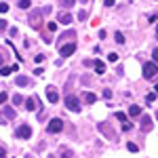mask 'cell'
<instances>
[{"instance_id":"1","label":"cell","mask_w":158,"mask_h":158,"mask_svg":"<svg viewBox=\"0 0 158 158\" xmlns=\"http://www.w3.org/2000/svg\"><path fill=\"white\" fill-rule=\"evenodd\" d=\"M158 76V63L156 61H146L143 63V78L146 80H152Z\"/></svg>"},{"instance_id":"2","label":"cell","mask_w":158,"mask_h":158,"mask_svg":"<svg viewBox=\"0 0 158 158\" xmlns=\"http://www.w3.org/2000/svg\"><path fill=\"white\" fill-rule=\"evenodd\" d=\"M17 135H19L21 139H30V137H32V127H30V124H21V127L17 129Z\"/></svg>"},{"instance_id":"3","label":"cell","mask_w":158,"mask_h":158,"mask_svg":"<svg viewBox=\"0 0 158 158\" xmlns=\"http://www.w3.org/2000/svg\"><path fill=\"white\" fill-rule=\"evenodd\" d=\"M59 131H63V122L59 118H53L49 122V133H59Z\"/></svg>"},{"instance_id":"4","label":"cell","mask_w":158,"mask_h":158,"mask_svg":"<svg viewBox=\"0 0 158 158\" xmlns=\"http://www.w3.org/2000/svg\"><path fill=\"white\" fill-rule=\"evenodd\" d=\"M65 106L72 110V112H80V101L76 97H65Z\"/></svg>"},{"instance_id":"5","label":"cell","mask_w":158,"mask_h":158,"mask_svg":"<svg viewBox=\"0 0 158 158\" xmlns=\"http://www.w3.org/2000/svg\"><path fill=\"white\" fill-rule=\"evenodd\" d=\"M40 17H42V11H36L32 17H30V25L34 27V30H38L40 25H42V21H40Z\"/></svg>"},{"instance_id":"6","label":"cell","mask_w":158,"mask_h":158,"mask_svg":"<svg viewBox=\"0 0 158 158\" xmlns=\"http://www.w3.org/2000/svg\"><path fill=\"white\" fill-rule=\"evenodd\" d=\"M74 51H76V44H74V42L63 44V47H61V57H70V55H74Z\"/></svg>"},{"instance_id":"7","label":"cell","mask_w":158,"mask_h":158,"mask_svg":"<svg viewBox=\"0 0 158 158\" xmlns=\"http://www.w3.org/2000/svg\"><path fill=\"white\" fill-rule=\"evenodd\" d=\"M47 99H49L51 103H57V101H59V95H57V91H55L53 86L47 89Z\"/></svg>"},{"instance_id":"8","label":"cell","mask_w":158,"mask_h":158,"mask_svg":"<svg viewBox=\"0 0 158 158\" xmlns=\"http://www.w3.org/2000/svg\"><path fill=\"white\" fill-rule=\"evenodd\" d=\"M36 108H38V99H36V97H27V99H25V110L34 112Z\"/></svg>"},{"instance_id":"9","label":"cell","mask_w":158,"mask_h":158,"mask_svg":"<svg viewBox=\"0 0 158 158\" xmlns=\"http://www.w3.org/2000/svg\"><path fill=\"white\" fill-rule=\"evenodd\" d=\"M72 19H74V17H72L68 11L59 13V23H65V25H68V23H72Z\"/></svg>"},{"instance_id":"10","label":"cell","mask_w":158,"mask_h":158,"mask_svg":"<svg viewBox=\"0 0 158 158\" xmlns=\"http://www.w3.org/2000/svg\"><path fill=\"white\" fill-rule=\"evenodd\" d=\"M93 68H95V72H97V74L106 72V63H101V61H93Z\"/></svg>"},{"instance_id":"11","label":"cell","mask_w":158,"mask_h":158,"mask_svg":"<svg viewBox=\"0 0 158 158\" xmlns=\"http://www.w3.org/2000/svg\"><path fill=\"white\" fill-rule=\"evenodd\" d=\"M150 127H152V118H150V116H143V118H141V129L148 131Z\"/></svg>"},{"instance_id":"12","label":"cell","mask_w":158,"mask_h":158,"mask_svg":"<svg viewBox=\"0 0 158 158\" xmlns=\"http://www.w3.org/2000/svg\"><path fill=\"white\" fill-rule=\"evenodd\" d=\"M139 114H141V108L139 106H131L129 108V116H139Z\"/></svg>"},{"instance_id":"13","label":"cell","mask_w":158,"mask_h":158,"mask_svg":"<svg viewBox=\"0 0 158 158\" xmlns=\"http://www.w3.org/2000/svg\"><path fill=\"white\" fill-rule=\"evenodd\" d=\"M17 85H19V86H27V85H30V78H25V76H17Z\"/></svg>"},{"instance_id":"14","label":"cell","mask_w":158,"mask_h":158,"mask_svg":"<svg viewBox=\"0 0 158 158\" xmlns=\"http://www.w3.org/2000/svg\"><path fill=\"white\" fill-rule=\"evenodd\" d=\"M30 6H32V2H30V0H19V9H23V11H27Z\"/></svg>"},{"instance_id":"15","label":"cell","mask_w":158,"mask_h":158,"mask_svg":"<svg viewBox=\"0 0 158 158\" xmlns=\"http://www.w3.org/2000/svg\"><path fill=\"white\" fill-rule=\"evenodd\" d=\"M11 72H13V68H9V65H2L0 68V76H9Z\"/></svg>"},{"instance_id":"16","label":"cell","mask_w":158,"mask_h":158,"mask_svg":"<svg viewBox=\"0 0 158 158\" xmlns=\"http://www.w3.org/2000/svg\"><path fill=\"white\" fill-rule=\"evenodd\" d=\"M85 99H86V103H95V101H97V97H95L93 93H86V95H85Z\"/></svg>"},{"instance_id":"17","label":"cell","mask_w":158,"mask_h":158,"mask_svg":"<svg viewBox=\"0 0 158 158\" xmlns=\"http://www.w3.org/2000/svg\"><path fill=\"white\" fill-rule=\"evenodd\" d=\"M47 27H49V32H57V23H55V21H49Z\"/></svg>"},{"instance_id":"18","label":"cell","mask_w":158,"mask_h":158,"mask_svg":"<svg viewBox=\"0 0 158 158\" xmlns=\"http://www.w3.org/2000/svg\"><path fill=\"white\" fill-rule=\"evenodd\" d=\"M114 38H116V42H118V44H124V36H122L120 32H116V36H114Z\"/></svg>"},{"instance_id":"19","label":"cell","mask_w":158,"mask_h":158,"mask_svg":"<svg viewBox=\"0 0 158 158\" xmlns=\"http://www.w3.org/2000/svg\"><path fill=\"white\" fill-rule=\"evenodd\" d=\"M21 101H23V97H21V95H19V93H17V95H15V97H13V103H15V106H19V103H21Z\"/></svg>"},{"instance_id":"20","label":"cell","mask_w":158,"mask_h":158,"mask_svg":"<svg viewBox=\"0 0 158 158\" xmlns=\"http://www.w3.org/2000/svg\"><path fill=\"white\" fill-rule=\"evenodd\" d=\"M127 150H129V152H139V148L135 146V143H127Z\"/></svg>"},{"instance_id":"21","label":"cell","mask_w":158,"mask_h":158,"mask_svg":"<svg viewBox=\"0 0 158 158\" xmlns=\"http://www.w3.org/2000/svg\"><path fill=\"white\" fill-rule=\"evenodd\" d=\"M146 101H148V103H152V101H156V93H150V95L146 97Z\"/></svg>"},{"instance_id":"22","label":"cell","mask_w":158,"mask_h":158,"mask_svg":"<svg viewBox=\"0 0 158 158\" xmlns=\"http://www.w3.org/2000/svg\"><path fill=\"white\" fill-rule=\"evenodd\" d=\"M116 118H118L120 122H124V120H127V114H124V112H118V114H116Z\"/></svg>"},{"instance_id":"23","label":"cell","mask_w":158,"mask_h":158,"mask_svg":"<svg viewBox=\"0 0 158 158\" xmlns=\"http://www.w3.org/2000/svg\"><path fill=\"white\" fill-rule=\"evenodd\" d=\"M9 11V4L6 2H0V13H6Z\"/></svg>"},{"instance_id":"24","label":"cell","mask_w":158,"mask_h":158,"mask_svg":"<svg viewBox=\"0 0 158 158\" xmlns=\"http://www.w3.org/2000/svg\"><path fill=\"white\" fill-rule=\"evenodd\" d=\"M108 59L112 61V63H114V61H118V55H116V53H110V55H108Z\"/></svg>"},{"instance_id":"25","label":"cell","mask_w":158,"mask_h":158,"mask_svg":"<svg viewBox=\"0 0 158 158\" xmlns=\"http://www.w3.org/2000/svg\"><path fill=\"white\" fill-rule=\"evenodd\" d=\"M131 127H133V124H131V122H127V120L122 122V129H124V131H131Z\"/></svg>"},{"instance_id":"26","label":"cell","mask_w":158,"mask_h":158,"mask_svg":"<svg viewBox=\"0 0 158 158\" xmlns=\"http://www.w3.org/2000/svg\"><path fill=\"white\" fill-rule=\"evenodd\" d=\"M6 99H9V97H6V93H0V106H2V103H4Z\"/></svg>"},{"instance_id":"27","label":"cell","mask_w":158,"mask_h":158,"mask_svg":"<svg viewBox=\"0 0 158 158\" xmlns=\"http://www.w3.org/2000/svg\"><path fill=\"white\" fill-rule=\"evenodd\" d=\"M34 61H36V63H42V61H44V55H38V57H34Z\"/></svg>"},{"instance_id":"28","label":"cell","mask_w":158,"mask_h":158,"mask_svg":"<svg viewBox=\"0 0 158 158\" xmlns=\"http://www.w3.org/2000/svg\"><path fill=\"white\" fill-rule=\"evenodd\" d=\"M156 19H158V13H156V15H150V23H154Z\"/></svg>"},{"instance_id":"29","label":"cell","mask_w":158,"mask_h":158,"mask_svg":"<svg viewBox=\"0 0 158 158\" xmlns=\"http://www.w3.org/2000/svg\"><path fill=\"white\" fill-rule=\"evenodd\" d=\"M0 30H6V21L4 19H0Z\"/></svg>"},{"instance_id":"30","label":"cell","mask_w":158,"mask_h":158,"mask_svg":"<svg viewBox=\"0 0 158 158\" xmlns=\"http://www.w3.org/2000/svg\"><path fill=\"white\" fill-rule=\"evenodd\" d=\"M152 57H154V61L158 63V49H154V53H152Z\"/></svg>"},{"instance_id":"31","label":"cell","mask_w":158,"mask_h":158,"mask_svg":"<svg viewBox=\"0 0 158 158\" xmlns=\"http://www.w3.org/2000/svg\"><path fill=\"white\" fill-rule=\"evenodd\" d=\"M106 6H114V0H106Z\"/></svg>"},{"instance_id":"32","label":"cell","mask_w":158,"mask_h":158,"mask_svg":"<svg viewBox=\"0 0 158 158\" xmlns=\"http://www.w3.org/2000/svg\"><path fill=\"white\" fill-rule=\"evenodd\" d=\"M65 6H74V0H65Z\"/></svg>"},{"instance_id":"33","label":"cell","mask_w":158,"mask_h":158,"mask_svg":"<svg viewBox=\"0 0 158 158\" xmlns=\"http://www.w3.org/2000/svg\"><path fill=\"white\" fill-rule=\"evenodd\" d=\"M4 154H6V150H4V148H0V156H4Z\"/></svg>"},{"instance_id":"34","label":"cell","mask_w":158,"mask_h":158,"mask_svg":"<svg viewBox=\"0 0 158 158\" xmlns=\"http://www.w3.org/2000/svg\"><path fill=\"white\" fill-rule=\"evenodd\" d=\"M2 61H4V57H2V55H0V65H2Z\"/></svg>"},{"instance_id":"35","label":"cell","mask_w":158,"mask_h":158,"mask_svg":"<svg viewBox=\"0 0 158 158\" xmlns=\"http://www.w3.org/2000/svg\"><path fill=\"white\" fill-rule=\"evenodd\" d=\"M156 34H158V27H156Z\"/></svg>"},{"instance_id":"36","label":"cell","mask_w":158,"mask_h":158,"mask_svg":"<svg viewBox=\"0 0 158 158\" xmlns=\"http://www.w3.org/2000/svg\"><path fill=\"white\" fill-rule=\"evenodd\" d=\"M156 118H158V114H156Z\"/></svg>"}]
</instances>
